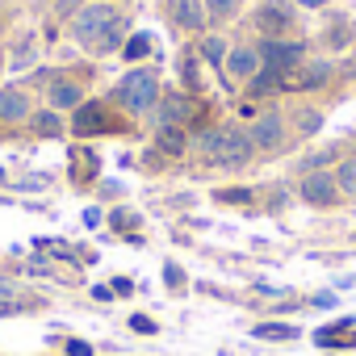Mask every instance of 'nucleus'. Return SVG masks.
<instances>
[{"mask_svg":"<svg viewBox=\"0 0 356 356\" xmlns=\"http://www.w3.org/2000/svg\"><path fill=\"white\" fill-rule=\"evenodd\" d=\"M202 155H206V163L235 168V163H243V159L252 155V138H248L243 130H231V126L206 130V134H202Z\"/></svg>","mask_w":356,"mask_h":356,"instance_id":"nucleus-1","label":"nucleus"},{"mask_svg":"<svg viewBox=\"0 0 356 356\" xmlns=\"http://www.w3.org/2000/svg\"><path fill=\"white\" fill-rule=\"evenodd\" d=\"M113 22H118V9H113V5H84V9L72 17V34H76V42L97 47L101 34H105Z\"/></svg>","mask_w":356,"mask_h":356,"instance_id":"nucleus-2","label":"nucleus"},{"mask_svg":"<svg viewBox=\"0 0 356 356\" xmlns=\"http://www.w3.org/2000/svg\"><path fill=\"white\" fill-rule=\"evenodd\" d=\"M118 101L134 113L151 109L155 105V72H130L122 84H118Z\"/></svg>","mask_w":356,"mask_h":356,"instance_id":"nucleus-3","label":"nucleus"},{"mask_svg":"<svg viewBox=\"0 0 356 356\" xmlns=\"http://www.w3.org/2000/svg\"><path fill=\"white\" fill-rule=\"evenodd\" d=\"M72 130L80 134V138H88V134H109V130H122V122L105 109V105H97V101H88V105H80L76 109V122H72Z\"/></svg>","mask_w":356,"mask_h":356,"instance_id":"nucleus-4","label":"nucleus"},{"mask_svg":"<svg viewBox=\"0 0 356 356\" xmlns=\"http://www.w3.org/2000/svg\"><path fill=\"white\" fill-rule=\"evenodd\" d=\"M298 59H302V42H277L273 38V42L260 47V63L273 67V72H281V76H289Z\"/></svg>","mask_w":356,"mask_h":356,"instance_id":"nucleus-5","label":"nucleus"},{"mask_svg":"<svg viewBox=\"0 0 356 356\" xmlns=\"http://www.w3.org/2000/svg\"><path fill=\"white\" fill-rule=\"evenodd\" d=\"M335 193H339V185H335V176H327V172H314V176H306V181H302V197L310 206H331Z\"/></svg>","mask_w":356,"mask_h":356,"instance_id":"nucleus-6","label":"nucleus"},{"mask_svg":"<svg viewBox=\"0 0 356 356\" xmlns=\"http://www.w3.org/2000/svg\"><path fill=\"white\" fill-rule=\"evenodd\" d=\"M193 118H202V105L197 101L168 97L163 101V113H159V126H181V122H193Z\"/></svg>","mask_w":356,"mask_h":356,"instance_id":"nucleus-7","label":"nucleus"},{"mask_svg":"<svg viewBox=\"0 0 356 356\" xmlns=\"http://www.w3.org/2000/svg\"><path fill=\"white\" fill-rule=\"evenodd\" d=\"M281 134H285V126H281V118H277V113L256 118V122H252V130H248L252 147H277V143H281Z\"/></svg>","mask_w":356,"mask_h":356,"instance_id":"nucleus-8","label":"nucleus"},{"mask_svg":"<svg viewBox=\"0 0 356 356\" xmlns=\"http://www.w3.org/2000/svg\"><path fill=\"white\" fill-rule=\"evenodd\" d=\"M227 67H231V76H239V80H252L264 63H260V51L256 47H235L231 55H227Z\"/></svg>","mask_w":356,"mask_h":356,"instance_id":"nucleus-9","label":"nucleus"},{"mask_svg":"<svg viewBox=\"0 0 356 356\" xmlns=\"http://www.w3.org/2000/svg\"><path fill=\"white\" fill-rule=\"evenodd\" d=\"M327 76H331V67H327V63H310V67H302V72H289V76H285V88H289V92L318 88Z\"/></svg>","mask_w":356,"mask_h":356,"instance_id":"nucleus-10","label":"nucleus"},{"mask_svg":"<svg viewBox=\"0 0 356 356\" xmlns=\"http://www.w3.org/2000/svg\"><path fill=\"white\" fill-rule=\"evenodd\" d=\"M314 339L323 348H356V327L352 323H335V327H323Z\"/></svg>","mask_w":356,"mask_h":356,"instance_id":"nucleus-11","label":"nucleus"},{"mask_svg":"<svg viewBox=\"0 0 356 356\" xmlns=\"http://www.w3.org/2000/svg\"><path fill=\"white\" fill-rule=\"evenodd\" d=\"M30 109V101L17 88H0V122H22Z\"/></svg>","mask_w":356,"mask_h":356,"instance_id":"nucleus-12","label":"nucleus"},{"mask_svg":"<svg viewBox=\"0 0 356 356\" xmlns=\"http://www.w3.org/2000/svg\"><path fill=\"white\" fill-rule=\"evenodd\" d=\"M256 26H260L264 34H285V30H289V9H281V5H264V9L256 13Z\"/></svg>","mask_w":356,"mask_h":356,"instance_id":"nucleus-13","label":"nucleus"},{"mask_svg":"<svg viewBox=\"0 0 356 356\" xmlns=\"http://www.w3.org/2000/svg\"><path fill=\"white\" fill-rule=\"evenodd\" d=\"M172 13H176V22H181L185 30H202L206 26V9L197 5V0H172Z\"/></svg>","mask_w":356,"mask_h":356,"instance_id":"nucleus-14","label":"nucleus"},{"mask_svg":"<svg viewBox=\"0 0 356 356\" xmlns=\"http://www.w3.org/2000/svg\"><path fill=\"white\" fill-rule=\"evenodd\" d=\"M155 143H159V151H168V155H181L185 143H189V134H185L181 126H159V130H155Z\"/></svg>","mask_w":356,"mask_h":356,"instance_id":"nucleus-15","label":"nucleus"},{"mask_svg":"<svg viewBox=\"0 0 356 356\" xmlns=\"http://www.w3.org/2000/svg\"><path fill=\"white\" fill-rule=\"evenodd\" d=\"M277 88H285V76H281V72L260 67V72L252 76V92H256V97H268V92H277Z\"/></svg>","mask_w":356,"mask_h":356,"instance_id":"nucleus-16","label":"nucleus"},{"mask_svg":"<svg viewBox=\"0 0 356 356\" xmlns=\"http://www.w3.org/2000/svg\"><path fill=\"white\" fill-rule=\"evenodd\" d=\"M76 105H80V88L72 80H59L51 88V109H76Z\"/></svg>","mask_w":356,"mask_h":356,"instance_id":"nucleus-17","label":"nucleus"},{"mask_svg":"<svg viewBox=\"0 0 356 356\" xmlns=\"http://www.w3.org/2000/svg\"><path fill=\"white\" fill-rule=\"evenodd\" d=\"M298 335V327H289V323H260L256 327V339H293Z\"/></svg>","mask_w":356,"mask_h":356,"instance_id":"nucleus-18","label":"nucleus"},{"mask_svg":"<svg viewBox=\"0 0 356 356\" xmlns=\"http://www.w3.org/2000/svg\"><path fill=\"white\" fill-rule=\"evenodd\" d=\"M335 185H339L348 197H356V159H343V163H339V172H335Z\"/></svg>","mask_w":356,"mask_h":356,"instance_id":"nucleus-19","label":"nucleus"},{"mask_svg":"<svg viewBox=\"0 0 356 356\" xmlns=\"http://www.w3.org/2000/svg\"><path fill=\"white\" fill-rule=\"evenodd\" d=\"M151 42H155L151 34H134V38L122 47V55H126V59H147V55H151Z\"/></svg>","mask_w":356,"mask_h":356,"instance_id":"nucleus-20","label":"nucleus"},{"mask_svg":"<svg viewBox=\"0 0 356 356\" xmlns=\"http://www.w3.org/2000/svg\"><path fill=\"white\" fill-rule=\"evenodd\" d=\"M239 5H243V0H206V9H210L214 17H235Z\"/></svg>","mask_w":356,"mask_h":356,"instance_id":"nucleus-21","label":"nucleus"},{"mask_svg":"<svg viewBox=\"0 0 356 356\" xmlns=\"http://www.w3.org/2000/svg\"><path fill=\"white\" fill-rule=\"evenodd\" d=\"M122 47V22H113L105 34H101V42H97V51H118Z\"/></svg>","mask_w":356,"mask_h":356,"instance_id":"nucleus-22","label":"nucleus"},{"mask_svg":"<svg viewBox=\"0 0 356 356\" xmlns=\"http://www.w3.org/2000/svg\"><path fill=\"white\" fill-rule=\"evenodd\" d=\"M202 55L214 63V67H222V55H227V47H222V38H206L202 42Z\"/></svg>","mask_w":356,"mask_h":356,"instance_id":"nucleus-23","label":"nucleus"},{"mask_svg":"<svg viewBox=\"0 0 356 356\" xmlns=\"http://www.w3.org/2000/svg\"><path fill=\"white\" fill-rule=\"evenodd\" d=\"M34 130H38V134H59V130H63V126H59V113H38V118H34Z\"/></svg>","mask_w":356,"mask_h":356,"instance_id":"nucleus-24","label":"nucleus"},{"mask_svg":"<svg viewBox=\"0 0 356 356\" xmlns=\"http://www.w3.org/2000/svg\"><path fill=\"white\" fill-rule=\"evenodd\" d=\"M80 0H55V13H80Z\"/></svg>","mask_w":356,"mask_h":356,"instance_id":"nucleus-25","label":"nucleus"},{"mask_svg":"<svg viewBox=\"0 0 356 356\" xmlns=\"http://www.w3.org/2000/svg\"><path fill=\"white\" fill-rule=\"evenodd\" d=\"M218 197H222V202H248L252 193H248V189H227V193H218Z\"/></svg>","mask_w":356,"mask_h":356,"instance_id":"nucleus-26","label":"nucleus"},{"mask_svg":"<svg viewBox=\"0 0 356 356\" xmlns=\"http://www.w3.org/2000/svg\"><path fill=\"white\" fill-rule=\"evenodd\" d=\"M130 327H134V331H155V323H151V318H143V314H134V318H130Z\"/></svg>","mask_w":356,"mask_h":356,"instance_id":"nucleus-27","label":"nucleus"},{"mask_svg":"<svg viewBox=\"0 0 356 356\" xmlns=\"http://www.w3.org/2000/svg\"><path fill=\"white\" fill-rule=\"evenodd\" d=\"M67 352H72V356H92V352H88V343H84V339H72V343H67Z\"/></svg>","mask_w":356,"mask_h":356,"instance_id":"nucleus-28","label":"nucleus"},{"mask_svg":"<svg viewBox=\"0 0 356 356\" xmlns=\"http://www.w3.org/2000/svg\"><path fill=\"white\" fill-rule=\"evenodd\" d=\"M0 314H17V302H0Z\"/></svg>","mask_w":356,"mask_h":356,"instance_id":"nucleus-29","label":"nucleus"},{"mask_svg":"<svg viewBox=\"0 0 356 356\" xmlns=\"http://www.w3.org/2000/svg\"><path fill=\"white\" fill-rule=\"evenodd\" d=\"M298 5H306V9H323L327 0H298Z\"/></svg>","mask_w":356,"mask_h":356,"instance_id":"nucleus-30","label":"nucleus"}]
</instances>
